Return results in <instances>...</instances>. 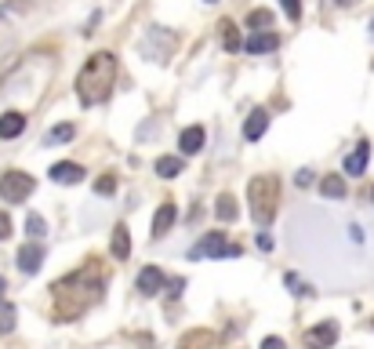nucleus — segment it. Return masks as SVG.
<instances>
[{"label": "nucleus", "instance_id": "obj_1", "mask_svg": "<svg viewBox=\"0 0 374 349\" xmlns=\"http://www.w3.org/2000/svg\"><path fill=\"white\" fill-rule=\"evenodd\" d=\"M106 291V277H102V269L99 262H88V266H80L76 273H70L66 280H55L51 284V295H55V320H80L95 302L102 298Z\"/></svg>", "mask_w": 374, "mask_h": 349}, {"label": "nucleus", "instance_id": "obj_2", "mask_svg": "<svg viewBox=\"0 0 374 349\" xmlns=\"http://www.w3.org/2000/svg\"><path fill=\"white\" fill-rule=\"evenodd\" d=\"M117 88V58L109 51H99L84 62V70L76 76V99L84 106H99L109 99V91Z\"/></svg>", "mask_w": 374, "mask_h": 349}, {"label": "nucleus", "instance_id": "obj_3", "mask_svg": "<svg viewBox=\"0 0 374 349\" xmlns=\"http://www.w3.org/2000/svg\"><path fill=\"white\" fill-rule=\"evenodd\" d=\"M247 200H251V215L258 226H266L273 222L276 215V200H280V182L273 179V174H254L251 186H247Z\"/></svg>", "mask_w": 374, "mask_h": 349}, {"label": "nucleus", "instance_id": "obj_4", "mask_svg": "<svg viewBox=\"0 0 374 349\" xmlns=\"http://www.w3.org/2000/svg\"><path fill=\"white\" fill-rule=\"evenodd\" d=\"M29 193H33V179L26 171H4L0 174V197L4 204H22Z\"/></svg>", "mask_w": 374, "mask_h": 349}, {"label": "nucleus", "instance_id": "obj_5", "mask_svg": "<svg viewBox=\"0 0 374 349\" xmlns=\"http://www.w3.org/2000/svg\"><path fill=\"white\" fill-rule=\"evenodd\" d=\"M193 259H200V255H207V259H236L240 255V244H225V233H207L204 241L189 251Z\"/></svg>", "mask_w": 374, "mask_h": 349}, {"label": "nucleus", "instance_id": "obj_6", "mask_svg": "<svg viewBox=\"0 0 374 349\" xmlns=\"http://www.w3.org/2000/svg\"><path fill=\"white\" fill-rule=\"evenodd\" d=\"M334 342H338V324L334 320H323V324L305 331V349H331Z\"/></svg>", "mask_w": 374, "mask_h": 349}, {"label": "nucleus", "instance_id": "obj_7", "mask_svg": "<svg viewBox=\"0 0 374 349\" xmlns=\"http://www.w3.org/2000/svg\"><path fill=\"white\" fill-rule=\"evenodd\" d=\"M164 273H160L156 266H145L142 273H138V280H135V288H138V295H145V298H153V295H160L164 291Z\"/></svg>", "mask_w": 374, "mask_h": 349}, {"label": "nucleus", "instance_id": "obj_8", "mask_svg": "<svg viewBox=\"0 0 374 349\" xmlns=\"http://www.w3.org/2000/svg\"><path fill=\"white\" fill-rule=\"evenodd\" d=\"M276 44H280V37H276V33H269V29H254L243 47H247L251 55H266V51H276Z\"/></svg>", "mask_w": 374, "mask_h": 349}, {"label": "nucleus", "instance_id": "obj_9", "mask_svg": "<svg viewBox=\"0 0 374 349\" xmlns=\"http://www.w3.org/2000/svg\"><path fill=\"white\" fill-rule=\"evenodd\" d=\"M40 266H44V247L29 241V244L19 251V269H22V273H37Z\"/></svg>", "mask_w": 374, "mask_h": 349}, {"label": "nucleus", "instance_id": "obj_10", "mask_svg": "<svg viewBox=\"0 0 374 349\" xmlns=\"http://www.w3.org/2000/svg\"><path fill=\"white\" fill-rule=\"evenodd\" d=\"M174 218H178L174 204H171V200H164V204L156 208V215H153V236H164V233L174 226Z\"/></svg>", "mask_w": 374, "mask_h": 349}, {"label": "nucleus", "instance_id": "obj_11", "mask_svg": "<svg viewBox=\"0 0 374 349\" xmlns=\"http://www.w3.org/2000/svg\"><path fill=\"white\" fill-rule=\"evenodd\" d=\"M178 146H182L186 156L200 153V149H204V128H200V124H193V128H186L182 135H178Z\"/></svg>", "mask_w": 374, "mask_h": 349}, {"label": "nucleus", "instance_id": "obj_12", "mask_svg": "<svg viewBox=\"0 0 374 349\" xmlns=\"http://www.w3.org/2000/svg\"><path fill=\"white\" fill-rule=\"evenodd\" d=\"M51 179H55V182H66V186H76L80 179H84V168L73 164V161H62V164L51 168Z\"/></svg>", "mask_w": 374, "mask_h": 349}, {"label": "nucleus", "instance_id": "obj_13", "mask_svg": "<svg viewBox=\"0 0 374 349\" xmlns=\"http://www.w3.org/2000/svg\"><path fill=\"white\" fill-rule=\"evenodd\" d=\"M266 128H269V113H266V109H254V113L247 117V124H243V138H247V142L262 138Z\"/></svg>", "mask_w": 374, "mask_h": 349}, {"label": "nucleus", "instance_id": "obj_14", "mask_svg": "<svg viewBox=\"0 0 374 349\" xmlns=\"http://www.w3.org/2000/svg\"><path fill=\"white\" fill-rule=\"evenodd\" d=\"M367 161H371V146H367V142H360V146L345 156V174H364Z\"/></svg>", "mask_w": 374, "mask_h": 349}, {"label": "nucleus", "instance_id": "obj_15", "mask_svg": "<svg viewBox=\"0 0 374 349\" xmlns=\"http://www.w3.org/2000/svg\"><path fill=\"white\" fill-rule=\"evenodd\" d=\"M109 251H113V259H127L131 255V233H127V226H117L113 229V244H109Z\"/></svg>", "mask_w": 374, "mask_h": 349}, {"label": "nucleus", "instance_id": "obj_16", "mask_svg": "<svg viewBox=\"0 0 374 349\" xmlns=\"http://www.w3.org/2000/svg\"><path fill=\"white\" fill-rule=\"evenodd\" d=\"M26 131V117L22 113H4L0 117V138H19Z\"/></svg>", "mask_w": 374, "mask_h": 349}, {"label": "nucleus", "instance_id": "obj_17", "mask_svg": "<svg viewBox=\"0 0 374 349\" xmlns=\"http://www.w3.org/2000/svg\"><path fill=\"white\" fill-rule=\"evenodd\" d=\"M320 193L331 197V200H341V197L349 193V189H345V179H341V174H323V179H320Z\"/></svg>", "mask_w": 374, "mask_h": 349}, {"label": "nucleus", "instance_id": "obj_18", "mask_svg": "<svg viewBox=\"0 0 374 349\" xmlns=\"http://www.w3.org/2000/svg\"><path fill=\"white\" fill-rule=\"evenodd\" d=\"M215 346V335L211 331H189V335H182V342H178V349H211Z\"/></svg>", "mask_w": 374, "mask_h": 349}, {"label": "nucleus", "instance_id": "obj_19", "mask_svg": "<svg viewBox=\"0 0 374 349\" xmlns=\"http://www.w3.org/2000/svg\"><path fill=\"white\" fill-rule=\"evenodd\" d=\"M153 168H156L160 179H174V174H182V161H178V156H160Z\"/></svg>", "mask_w": 374, "mask_h": 349}, {"label": "nucleus", "instance_id": "obj_20", "mask_svg": "<svg viewBox=\"0 0 374 349\" xmlns=\"http://www.w3.org/2000/svg\"><path fill=\"white\" fill-rule=\"evenodd\" d=\"M73 135H76V128H73V124H55V128L44 135V142H47V146H58V142H70Z\"/></svg>", "mask_w": 374, "mask_h": 349}, {"label": "nucleus", "instance_id": "obj_21", "mask_svg": "<svg viewBox=\"0 0 374 349\" xmlns=\"http://www.w3.org/2000/svg\"><path fill=\"white\" fill-rule=\"evenodd\" d=\"M215 211H218L222 222H233V218H236V197H233V193H222L218 204H215Z\"/></svg>", "mask_w": 374, "mask_h": 349}, {"label": "nucleus", "instance_id": "obj_22", "mask_svg": "<svg viewBox=\"0 0 374 349\" xmlns=\"http://www.w3.org/2000/svg\"><path fill=\"white\" fill-rule=\"evenodd\" d=\"M218 29H222V44H225V51H240V44H243V40H240V33H236V26H233L229 19H225Z\"/></svg>", "mask_w": 374, "mask_h": 349}, {"label": "nucleus", "instance_id": "obj_23", "mask_svg": "<svg viewBox=\"0 0 374 349\" xmlns=\"http://www.w3.org/2000/svg\"><path fill=\"white\" fill-rule=\"evenodd\" d=\"M247 26H254V29H269V26H273V11L254 8V11L247 15Z\"/></svg>", "mask_w": 374, "mask_h": 349}, {"label": "nucleus", "instance_id": "obj_24", "mask_svg": "<svg viewBox=\"0 0 374 349\" xmlns=\"http://www.w3.org/2000/svg\"><path fill=\"white\" fill-rule=\"evenodd\" d=\"M44 229H47V226H44V218H40V215H29V218H26V233H29V241H40Z\"/></svg>", "mask_w": 374, "mask_h": 349}, {"label": "nucleus", "instance_id": "obj_25", "mask_svg": "<svg viewBox=\"0 0 374 349\" xmlns=\"http://www.w3.org/2000/svg\"><path fill=\"white\" fill-rule=\"evenodd\" d=\"M15 331V306H4L0 309V335H11Z\"/></svg>", "mask_w": 374, "mask_h": 349}, {"label": "nucleus", "instance_id": "obj_26", "mask_svg": "<svg viewBox=\"0 0 374 349\" xmlns=\"http://www.w3.org/2000/svg\"><path fill=\"white\" fill-rule=\"evenodd\" d=\"M280 8H284V15H287L291 22L302 19V0H280Z\"/></svg>", "mask_w": 374, "mask_h": 349}, {"label": "nucleus", "instance_id": "obj_27", "mask_svg": "<svg viewBox=\"0 0 374 349\" xmlns=\"http://www.w3.org/2000/svg\"><path fill=\"white\" fill-rule=\"evenodd\" d=\"M95 189H99V193H102V197H109V193H113V189H117V179H113V174H102V179H99V182H95Z\"/></svg>", "mask_w": 374, "mask_h": 349}, {"label": "nucleus", "instance_id": "obj_28", "mask_svg": "<svg viewBox=\"0 0 374 349\" xmlns=\"http://www.w3.org/2000/svg\"><path fill=\"white\" fill-rule=\"evenodd\" d=\"M284 280H287V288H295V295H309V288H305V284H302V280H298L295 273H287Z\"/></svg>", "mask_w": 374, "mask_h": 349}, {"label": "nucleus", "instance_id": "obj_29", "mask_svg": "<svg viewBox=\"0 0 374 349\" xmlns=\"http://www.w3.org/2000/svg\"><path fill=\"white\" fill-rule=\"evenodd\" d=\"M8 236H11V218L0 211V241H8Z\"/></svg>", "mask_w": 374, "mask_h": 349}, {"label": "nucleus", "instance_id": "obj_30", "mask_svg": "<svg viewBox=\"0 0 374 349\" xmlns=\"http://www.w3.org/2000/svg\"><path fill=\"white\" fill-rule=\"evenodd\" d=\"M262 349H287V346H284V339L269 335V339H262Z\"/></svg>", "mask_w": 374, "mask_h": 349}, {"label": "nucleus", "instance_id": "obj_31", "mask_svg": "<svg viewBox=\"0 0 374 349\" xmlns=\"http://www.w3.org/2000/svg\"><path fill=\"white\" fill-rule=\"evenodd\" d=\"M168 288H171V295H182V288H186V280H182V277H174V280H168Z\"/></svg>", "mask_w": 374, "mask_h": 349}, {"label": "nucleus", "instance_id": "obj_32", "mask_svg": "<svg viewBox=\"0 0 374 349\" xmlns=\"http://www.w3.org/2000/svg\"><path fill=\"white\" fill-rule=\"evenodd\" d=\"M258 247L269 251V247H273V236H269V233H258Z\"/></svg>", "mask_w": 374, "mask_h": 349}, {"label": "nucleus", "instance_id": "obj_33", "mask_svg": "<svg viewBox=\"0 0 374 349\" xmlns=\"http://www.w3.org/2000/svg\"><path fill=\"white\" fill-rule=\"evenodd\" d=\"M313 182V171H298V186H309Z\"/></svg>", "mask_w": 374, "mask_h": 349}, {"label": "nucleus", "instance_id": "obj_34", "mask_svg": "<svg viewBox=\"0 0 374 349\" xmlns=\"http://www.w3.org/2000/svg\"><path fill=\"white\" fill-rule=\"evenodd\" d=\"M4 295H8V280L0 277V302H4Z\"/></svg>", "mask_w": 374, "mask_h": 349}, {"label": "nucleus", "instance_id": "obj_35", "mask_svg": "<svg viewBox=\"0 0 374 349\" xmlns=\"http://www.w3.org/2000/svg\"><path fill=\"white\" fill-rule=\"evenodd\" d=\"M338 4H341V8H352V4H356V0H338Z\"/></svg>", "mask_w": 374, "mask_h": 349}, {"label": "nucleus", "instance_id": "obj_36", "mask_svg": "<svg viewBox=\"0 0 374 349\" xmlns=\"http://www.w3.org/2000/svg\"><path fill=\"white\" fill-rule=\"evenodd\" d=\"M371 40H374V19H371Z\"/></svg>", "mask_w": 374, "mask_h": 349}, {"label": "nucleus", "instance_id": "obj_37", "mask_svg": "<svg viewBox=\"0 0 374 349\" xmlns=\"http://www.w3.org/2000/svg\"><path fill=\"white\" fill-rule=\"evenodd\" d=\"M207 4H215V0H207Z\"/></svg>", "mask_w": 374, "mask_h": 349}, {"label": "nucleus", "instance_id": "obj_38", "mask_svg": "<svg viewBox=\"0 0 374 349\" xmlns=\"http://www.w3.org/2000/svg\"><path fill=\"white\" fill-rule=\"evenodd\" d=\"M371 327H374V320H371Z\"/></svg>", "mask_w": 374, "mask_h": 349}, {"label": "nucleus", "instance_id": "obj_39", "mask_svg": "<svg viewBox=\"0 0 374 349\" xmlns=\"http://www.w3.org/2000/svg\"><path fill=\"white\" fill-rule=\"evenodd\" d=\"M371 197H374V193H371Z\"/></svg>", "mask_w": 374, "mask_h": 349}]
</instances>
